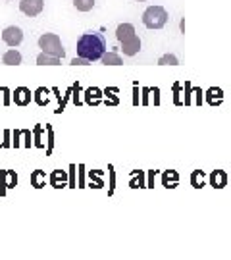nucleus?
I'll return each mask as SVG.
<instances>
[{
    "label": "nucleus",
    "instance_id": "nucleus-11",
    "mask_svg": "<svg viewBox=\"0 0 231 260\" xmlns=\"http://www.w3.org/2000/svg\"><path fill=\"white\" fill-rule=\"evenodd\" d=\"M37 64L41 66H58L60 64V58L58 56H52V54H46V52H41L37 56Z\"/></svg>",
    "mask_w": 231,
    "mask_h": 260
},
{
    "label": "nucleus",
    "instance_id": "nucleus-21",
    "mask_svg": "<svg viewBox=\"0 0 231 260\" xmlns=\"http://www.w3.org/2000/svg\"><path fill=\"white\" fill-rule=\"evenodd\" d=\"M72 64L74 66H87V64H91V62H89V60H85V58H81V56H77V58L72 60Z\"/></svg>",
    "mask_w": 231,
    "mask_h": 260
},
{
    "label": "nucleus",
    "instance_id": "nucleus-2",
    "mask_svg": "<svg viewBox=\"0 0 231 260\" xmlns=\"http://www.w3.org/2000/svg\"><path fill=\"white\" fill-rule=\"evenodd\" d=\"M143 23L148 29H162L168 23V12L162 6H150L143 14Z\"/></svg>",
    "mask_w": 231,
    "mask_h": 260
},
{
    "label": "nucleus",
    "instance_id": "nucleus-18",
    "mask_svg": "<svg viewBox=\"0 0 231 260\" xmlns=\"http://www.w3.org/2000/svg\"><path fill=\"white\" fill-rule=\"evenodd\" d=\"M177 183V174L176 172H170V174H166L164 176V185L166 187H174Z\"/></svg>",
    "mask_w": 231,
    "mask_h": 260
},
{
    "label": "nucleus",
    "instance_id": "nucleus-3",
    "mask_svg": "<svg viewBox=\"0 0 231 260\" xmlns=\"http://www.w3.org/2000/svg\"><path fill=\"white\" fill-rule=\"evenodd\" d=\"M39 47L43 48V52L58 56V58H64V54H65L64 47H62V41H60V37L54 35V33H45L43 37L39 39Z\"/></svg>",
    "mask_w": 231,
    "mask_h": 260
},
{
    "label": "nucleus",
    "instance_id": "nucleus-14",
    "mask_svg": "<svg viewBox=\"0 0 231 260\" xmlns=\"http://www.w3.org/2000/svg\"><path fill=\"white\" fill-rule=\"evenodd\" d=\"M0 181H2V187H16L18 177H16L14 172H2L0 174Z\"/></svg>",
    "mask_w": 231,
    "mask_h": 260
},
{
    "label": "nucleus",
    "instance_id": "nucleus-17",
    "mask_svg": "<svg viewBox=\"0 0 231 260\" xmlns=\"http://www.w3.org/2000/svg\"><path fill=\"white\" fill-rule=\"evenodd\" d=\"M158 64H162V66H176V64H179L177 62V58L174 54H164L160 60H158Z\"/></svg>",
    "mask_w": 231,
    "mask_h": 260
},
{
    "label": "nucleus",
    "instance_id": "nucleus-13",
    "mask_svg": "<svg viewBox=\"0 0 231 260\" xmlns=\"http://www.w3.org/2000/svg\"><path fill=\"white\" fill-rule=\"evenodd\" d=\"M101 62L102 64H106V66H120L123 64V60H121L120 56L116 54V52H104L101 58Z\"/></svg>",
    "mask_w": 231,
    "mask_h": 260
},
{
    "label": "nucleus",
    "instance_id": "nucleus-5",
    "mask_svg": "<svg viewBox=\"0 0 231 260\" xmlns=\"http://www.w3.org/2000/svg\"><path fill=\"white\" fill-rule=\"evenodd\" d=\"M2 41H4L8 47H18V45H21V41H23V31L19 27H16V25L6 27L4 33H2Z\"/></svg>",
    "mask_w": 231,
    "mask_h": 260
},
{
    "label": "nucleus",
    "instance_id": "nucleus-4",
    "mask_svg": "<svg viewBox=\"0 0 231 260\" xmlns=\"http://www.w3.org/2000/svg\"><path fill=\"white\" fill-rule=\"evenodd\" d=\"M43 8H45V0H21V2H19V10H21L25 16H29V18L39 16V14L43 12Z\"/></svg>",
    "mask_w": 231,
    "mask_h": 260
},
{
    "label": "nucleus",
    "instance_id": "nucleus-12",
    "mask_svg": "<svg viewBox=\"0 0 231 260\" xmlns=\"http://www.w3.org/2000/svg\"><path fill=\"white\" fill-rule=\"evenodd\" d=\"M50 183H52V187H56V189L65 187V172H62V170L52 172V176H50Z\"/></svg>",
    "mask_w": 231,
    "mask_h": 260
},
{
    "label": "nucleus",
    "instance_id": "nucleus-19",
    "mask_svg": "<svg viewBox=\"0 0 231 260\" xmlns=\"http://www.w3.org/2000/svg\"><path fill=\"white\" fill-rule=\"evenodd\" d=\"M191 181H193L194 187H203V174H201V172H194L193 177H191Z\"/></svg>",
    "mask_w": 231,
    "mask_h": 260
},
{
    "label": "nucleus",
    "instance_id": "nucleus-6",
    "mask_svg": "<svg viewBox=\"0 0 231 260\" xmlns=\"http://www.w3.org/2000/svg\"><path fill=\"white\" fill-rule=\"evenodd\" d=\"M121 50L125 56H135L141 50V39L137 35H133V37L121 41Z\"/></svg>",
    "mask_w": 231,
    "mask_h": 260
},
{
    "label": "nucleus",
    "instance_id": "nucleus-1",
    "mask_svg": "<svg viewBox=\"0 0 231 260\" xmlns=\"http://www.w3.org/2000/svg\"><path fill=\"white\" fill-rule=\"evenodd\" d=\"M104 52H106V41L101 33H85L77 41V56L89 62L101 60Z\"/></svg>",
    "mask_w": 231,
    "mask_h": 260
},
{
    "label": "nucleus",
    "instance_id": "nucleus-22",
    "mask_svg": "<svg viewBox=\"0 0 231 260\" xmlns=\"http://www.w3.org/2000/svg\"><path fill=\"white\" fill-rule=\"evenodd\" d=\"M139 2H141V0H139Z\"/></svg>",
    "mask_w": 231,
    "mask_h": 260
},
{
    "label": "nucleus",
    "instance_id": "nucleus-20",
    "mask_svg": "<svg viewBox=\"0 0 231 260\" xmlns=\"http://www.w3.org/2000/svg\"><path fill=\"white\" fill-rule=\"evenodd\" d=\"M87 94H89V96H87L89 103H98V89H91Z\"/></svg>",
    "mask_w": 231,
    "mask_h": 260
},
{
    "label": "nucleus",
    "instance_id": "nucleus-15",
    "mask_svg": "<svg viewBox=\"0 0 231 260\" xmlns=\"http://www.w3.org/2000/svg\"><path fill=\"white\" fill-rule=\"evenodd\" d=\"M31 183H33V187H35V189H41V187H45L46 174H45V172H41V170L33 172V174H31Z\"/></svg>",
    "mask_w": 231,
    "mask_h": 260
},
{
    "label": "nucleus",
    "instance_id": "nucleus-7",
    "mask_svg": "<svg viewBox=\"0 0 231 260\" xmlns=\"http://www.w3.org/2000/svg\"><path fill=\"white\" fill-rule=\"evenodd\" d=\"M135 35V27L131 25V23H121V25H118V29H116V37H118V41H125V39H129Z\"/></svg>",
    "mask_w": 231,
    "mask_h": 260
},
{
    "label": "nucleus",
    "instance_id": "nucleus-8",
    "mask_svg": "<svg viewBox=\"0 0 231 260\" xmlns=\"http://www.w3.org/2000/svg\"><path fill=\"white\" fill-rule=\"evenodd\" d=\"M14 101L19 106H25V104L31 103V91L25 89V87H19V89H16V93H14Z\"/></svg>",
    "mask_w": 231,
    "mask_h": 260
},
{
    "label": "nucleus",
    "instance_id": "nucleus-9",
    "mask_svg": "<svg viewBox=\"0 0 231 260\" xmlns=\"http://www.w3.org/2000/svg\"><path fill=\"white\" fill-rule=\"evenodd\" d=\"M210 183H212L216 189H222V187H225V183H227V176H225V172H222V170L214 172L212 176H210Z\"/></svg>",
    "mask_w": 231,
    "mask_h": 260
},
{
    "label": "nucleus",
    "instance_id": "nucleus-10",
    "mask_svg": "<svg viewBox=\"0 0 231 260\" xmlns=\"http://www.w3.org/2000/svg\"><path fill=\"white\" fill-rule=\"evenodd\" d=\"M2 62L8 66H18L21 64V54H19L18 50H8L6 54L2 56Z\"/></svg>",
    "mask_w": 231,
    "mask_h": 260
},
{
    "label": "nucleus",
    "instance_id": "nucleus-16",
    "mask_svg": "<svg viewBox=\"0 0 231 260\" xmlns=\"http://www.w3.org/2000/svg\"><path fill=\"white\" fill-rule=\"evenodd\" d=\"M74 6L79 12H89L94 6V0H74Z\"/></svg>",
    "mask_w": 231,
    "mask_h": 260
}]
</instances>
